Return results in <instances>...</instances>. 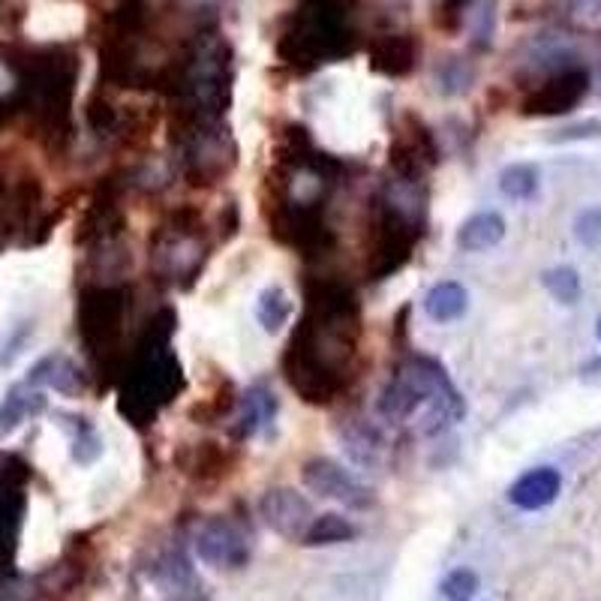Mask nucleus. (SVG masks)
I'll return each instance as SVG.
<instances>
[{
  "mask_svg": "<svg viewBox=\"0 0 601 601\" xmlns=\"http://www.w3.org/2000/svg\"><path fill=\"white\" fill-rule=\"evenodd\" d=\"M418 67V43L409 34H385L370 43V70L388 79H406Z\"/></svg>",
  "mask_w": 601,
  "mask_h": 601,
  "instance_id": "obj_14",
  "label": "nucleus"
},
{
  "mask_svg": "<svg viewBox=\"0 0 601 601\" xmlns=\"http://www.w3.org/2000/svg\"><path fill=\"white\" fill-rule=\"evenodd\" d=\"M502 238H505V217L496 211H481V214H472L460 226L457 247L466 253H484V250L496 247Z\"/></svg>",
  "mask_w": 601,
  "mask_h": 601,
  "instance_id": "obj_19",
  "label": "nucleus"
},
{
  "mask_svg": "<svg viewBox=\"0 0 601 601\" xmlns=\"http://www.w3.org/2000/svg\"><path fill=\"white\" fill-rule=\"evenodd\" d=\"M49 409V400L40 388L19 382L7 391L4 403H0V439H7L13 430H19L28 418Z\"/></svg>",
  "mask_w": 601,
  "mask_h": 601,
  "instance_id": "obj_18",
  "label": "nucleus"
},
{
  "mask_svg": "<svg viewBox=\"0 0 601 601\" xmlns=\"http://www.w3.org/2000/svg\"><path fill=\"white\" fill-rule=\"evenodd\" d=\"M388 160H391V169H394V178L400 181H412V184H421L430 169L439 163V145L430 133V127L406 112L391 136V151H388Z\"/></svg>",
  "mask_w": 601,
  "mask_h": 601,
  "instance_id": "obj_8",
  "label": "nucleus"
},
{
  "mask_svg": "<svg viewBox=\"0 0 601 601\" xmlns=\"http://www.w3.org/2000/svg\"><path fill=\"white\" fill-rule=\"evenodd\" d=\"M376 412L388 424H406L409 418L424 412L421 433L436 436L451 424L463 421L466 400L436 358L409 355L397 364L394 376L379 391Z\"/></svg>",
  "mask_w": 601,
  "mask_h": 601,
  "instance_id": "obj_3",
  "label": "nucleus"
},
{
  "mask_svg": "<svg viewBox=\"0 0 601 601\" xmlns=\"http://www.w3.org/2000/svg\"><path fill=\"white\" fill-rule=\"evenodd\" d=\"M196 553L214 568H241L250 559L247 535L229 517H211L196 532Z\"/></svg>",
  "mask_w": 601,
  "mask_h": 601,
  "instance_id": "obj_11",
  "label": "nucleus"
},
{
  "mask_svg": "<svg viewBox=\"0 0 601 601\" xmlns=\"http://www.w3.org/2000/svg\"><path fill=\"white\" fill-rule=\"evenodd\" d=\"M352 37L355 34L343 0H304L283 25L277 55L283 64L307 73L346 58L355 49Z\"/></svg>",
  "mask_w": 601,
  "mask_h": 601,
  "instance_id": "obj_4",
  "label": "nucleus"
},
{
  "mask_svg": "<svg viewBox=\"0 0 601 601\" xmlns=\"http://www.w3.org/2000/svg\"><path fill=\"white\" fill-rule=\"evenodd\" d=\"M466 307H469V295L463 283L457 280H442L424 295V313L433 322H454L466 313Z\"/></svg>",
  "mask_w": 601,
  "mask_h": 601,
  "instance_id": "obj_21",
  "label": "nucleus"
},
{
  "mask_svg": "<svg viewBox=\"0 0 601 601\" xmlns=\"http://www.w3.org/2000/svg\"><path fill=\"white\" fill-rule=\"evenodd\" d=\"M340 439H343L346 451L352 454V460L361 466H373L379 460V454L385 451L382 433L373 424H367L364 418L346 421V427H340Z\"/></svg>",
  "mask_w": 601,
  "mask_h": 601,
  "instance_id": "obj_20",
  "label": "nucleus"
},
{
  "mask_svg": "<svg viewBox=\"0 0 601 601\" xmlns=\"http://www.w3.org/2000/svg\"><path fill=\"white\" fill-rule=\"evenodd\" d=\"M358 535L355 523H349L343 514H316L313 523L307 526L301 544L307 547H325V544H343Z\"/></svg>",
  "mask_w": 601,
  "mask_h": 601,
  "instance_id": "obj_25",
  "label": "nucleus"
},
{
  "mask_svg": "<svg viewBox=\"0 0 601 601\" xmlns=\"http://www.w3.org/2000/svg\"><path fill=\"white\" fill-rule=\"evenodd\" d=\"M442 595L448 601H469L478 592V574L472 568H454L445 580H442Z\"/></svg>",
  "mask_w": 601,
  "mask_h": 601,
  "instance_id": "obj_28",
  "label": "nucleus"
},
{
  "mask_svg": "<svg viewBox=\"0 0 601 601\" xmlns=\"http://www.w3.org/2000/svg\"><path fill=\"white\" fill-rule=\"evenodd\" d=\"M256 319L265 328V334H271V337L280 334L289 325V319H292V301H289V295L280 286L262 289L259 298H256Z\"/></svg>",
  "mask_w": 601,
  "mask_h": 601,
  "instance_id": "obj_23",
  "label": "nucleus"
},
{
  "mask_svg": "<svg viewBox=\"0 0 601 601\" xmlns=\"http://www.w3.org/2000/svg\"><path fill=\"white\" fill-rule=\"evenodd\" d=\"M472 7V0H442L436 10V25L448 34L460 31V25L466 22V13Z\"/></svg>",
  "mask_w": 601,
  "mask_h": 601,
  "instance_id": "obj_30",
  "label": "nucleus"
},
{
  "mask_svg": "<svg viewBox=\"0 0 601 601\" xmlns=\"http://www.w3.org/2000/svg\"><path fill=\"white\" fill-rule=\"evenodd\" d=\"M580 379L583 382H592V385H601V358H592L580 367Z\"/></svg>",
  "mask_w": 601,
  "mask_h": 601,
  "instance_id": "obj_33",
  "label": "nucleus"
},
{
  "mask_svg": "<svg viewBox=\"0 0 601 601\" xmlns=\"http://www.w3.org/2000/svg\"><path fill=\"white\" fill-rule=\"evenodd\" d=\"M10 115H13V106H10L7 100H0V127H4V124L10 121Z\"/></svg>",
  "mask_w": 601,
  "mask_h": 601,
  "instance_id": "obj_35",
  "label": "nucleus"
},
{
  "mask_svg": "<svg viewBox=\"0 0 601 601\" xmlns=\"http://www.w3.org/2000/svg\"><path fill=\"white\" fill-rule=\"evenodd\" d=\"M208 220L199 208H175L154 232L151 268L166 283L190 289L208 262Z\"/></svg>",
  "mask_w": 601,
  "mask_h": 601,
  "instance_id": "obj_7",
  "label": "nucleus"
},
{
  "mask_svg": "<svg viewBox=\"0 0 601 601\" xmlns=\"http://www.w3.org/2000/svg\"><path fill=\"white\" fill-rule=\"evenodd\" d=\"M25 382L34 385V388H55V391H61L67 397H79L88 388V376L79 370V364L73 358H67L61 352H52V355L40 358L31 367Z\"/></svg>",
  "mask_w": 601,
  "mask_h": 601,
  "instance_id": "obj_17",
  "label": "nucleus"
},
{
  "mask_svg": "<svg viewBox=\"0 0 601 601\" xmlns=\"http://www.w3.org/2000/svg\"><path fill=\"white\" fill-rule=\"evenodd\" d=\"M586 91H589V73L583 67H565L523 100V115L532 118L565 115L586 97Z\"/></svg>",
  "mask_w": 601,
  "mask_h": 601,
  "instance_id": "obj_10",
  "label": "nucleus"
},
{
  "mask_svg": "<svg viewBox=\"0 0 601 601\" xmlns=\"http://www.w3.org/2000/svg\"><path fill=\"white\" fill-rule=\"evenodd\" d=\"M574 10H583L589 16H601V0H574Z\"/></svg>",
  "mask_w": 601,
  "mask_h": 601,
  "instance_id": "obj_34",
  "label": "nucleus"
},
{
  "mask_svg": "<svg viewBox=\"0 0 601 601\" xmlns=\"http://www.w3.org/2000/svg\"><path fill=\"white\" fill-rule=\"evenodd\" d=\"M562 490V475L553 466H535L523 472L511 487H508V502L520 511H538L547 508Z\"/></svg>",
  "mask_w": 601,
  "mask_h": 601,
  "instance_id": "obj_16",
  "label": "nucleus"
},
{
  "mask_svg": "<svg viewBox=\"0 0 601 601\" xmlns=\"http://www.w3.org/2000/svg\"><path fill=\"white\" fill-rule=\"evenodd\" d=\"M175 334V313L163 310L157 313L127 352L121 364V415L133 427H148L157 412H163L169 403L178 400V394L187 388L184 367L172 349Z\"/></svg>",
  "mask_w": 601,
  "mask_h": 601,
  "instance_id": "obj_2",
  "label": "nucleus"
},
{
  "mask_svg": "<svg viewBox=\"0 0 601 601\" xmlns=\"http://www.w3.org/2000/svg\"><path fill=\"white\" fill-rule=\"evenodd\" d=\"M64 427L73 430V460L79 466H91L103 457V439L97 433V427L88 421V418H79V415H58Z\"/></svg>",
  "mask_w": 601,
  "mask_h": 601,
  "instance_id": "obj_24",
  "label": "nucleus"
},
{
  "mask_svg": "<svg viewBox=\"0 0 601 601\" xmlns=\"http://www.w3.org/2000/svg\"><path fill=\"white\" fill-rule=\"evenodd\" d=\"M181 175L193 187H214L238 166V145L223 121L178 115L169 124Z\"/></svg>",
  "mask_w": 601,
  "mask_h": 601,
  "instance_id": "obj_5",
  "label": "nucleus"
},
{
  "mask_svg": "<svg viewBox=\"0 0 601 601\" xmlns=\"http://www.w3.org/2000/svg\"><path fill=\"white\" fill-rule=\"evenodd\" d=\"M277 406H280L277 394L265 382L250 385L238 400V421L232 427L235 439H250V436L268 433L277 418Z\"/></svg>",
  "mask_w": 601,
  "mask_h": 601,
  "instance_id": "obj_15",
  "label": "nucleus"
},
{
  "mask_svg": "<svg viewBox=\"0 0 601 601\" xmlns=\"http://www.w3.org/2000/svg\"><path fill=\"white\" fill-rule=\"evenodd\" d=\"M595 136H601V121H583V124L559 130L556 136H550V142H577V139H595Z\"/></svg>",
  "mask_w": 601,
  "mask_h": 601,
  "instance_id": "obj_32",
  "label": "nucleus"
},
{
  "mask_svg": "<svg viewBox=\"0 0 601 601\" xmlns=\"http://www.w3.org/2000/svg\"><path fill=\"white\" fill-rule=\"evenodd\" d=\"M574 238L583 247H589V250L601 247V208H586V211L577 214V220H574Z\"/></svg>",
  "mask_w": 601,
  "mask_h": 601,
  "instance_id": "obj_29",
  "label": "nucleus"
},
{
  "mask_svg": "<svg viewBox=\"0 0 601 601\" xmlns=\"http://www.w3.org/2000/svg\"><path fill=\"white\" fill-rule=\"evenodd\" d=\"M238 460H241L238 448L220 442H196L181 451V472H187L196 484L214 487L235 472Z\"/></svg>",
  "mask_w": 601,
  "mask_h": 601,
  "instance_id": "obj_13",
  "label": "nucleus"
},
{
  "mask_svg": "<svg viewBox=\"0 0 601 601\" xmlns=\"http://www.w3.org/2000/svg\"><path fill=\"white\" fill-rule=\"evenodd\" d=\"M595 334H598V340H601V319L595 322Z\"/></svg>",
  "mask_w": 601,
  "mask_h": 601,
  "instance_id": "obj_36",
  "label": "nucleus"
},
{
  "mask_svg": "<svg viewBox=\"0 0 601 601\" xmlns=\"http://www.w3.org/2000/svg\"><path fill=\"white\" fill-rule=\"evenodd\" d=\"M259 514H262V523L271 532H277V535H283L289 541H298V544H301L307 526L316 517L313 508H310V502L298 490H292V487H271V490H265L262 499H259Z\"/></svg>",
  "mask_w": 601,
  "mask_h": 601,
  "instance_id": "obj_12",
  "label": "nucleus"
},
{
  "mask_svg": "<svg viewBox=\"0 0 601 601\" xmlns=\"http://www.w3.org/2000/svg\"><path fill=\"white\" fill-rule=\"evenodd\" d=\"M127 319H130V295L118 283H91L79 298V334L85 352L94 367L121 373L127 358Z\"/></svg>",
  "mask_w": 601,
  "mask_h": 601,
  "instance_id": "obj_6",
  "label": "nucleus"
},
{
  "mask_svg": "<svg viewBox=\"0 0 601 601\" xmlns=\"http://www.w3.org/2000/svg\"><path fill=\"white\" fill-rule=\"evenodd\" d=\"M301 481L310 493H316L322 499H334L349 508H370L376 499L367 484H361L346 466H340L337 460H328V457H310L301 466Z\"/></svg>",
  "mask_w": 601,
  "mask_h": 601,
  "instance_id": "obj_9",
  "label": "nucleus"
},
{
  "mask_svg": "<svg viewBox=\"0 0 601 601\" xmlns=\"http://www.w3.org/2000/svg\"><path fill=\"white\" fill-rule=\"evenodd\" d=\"M466 82H469V70H463L460 58H451V61L442 64V70H439V85H442L445 94H460V91L466 88Z\"/></svg>",
  "mask_w": 601,
  "mask_h": 601,
  "instance_id": "obj_31",
  "label": "nucleus"
},
{
  "mask_svg": "<svg viewBox=\"0 0 601 601\" xmlns=\"http://www.w3.org/2000/svg\"><path fill=\"white\" fill-rule=\"evenodd\" d=\"M541 283L559 304H577L580 301L583 283H580V274L574 268H568V265H556V268L544 271Z\"/></svg>",
  "mask_w": 601,
  "mask_h": 601,
  "instance_id": "obj_27",
  "label": "nucleus"
},
{
  "mask_svg": "<svg viewBox=\"0 0 601 601\" xmlns=\"http://www.w3.org/2000/svg\"><path fill=\"white\" fill-rule=\"evenodd\" d=\"M499 190L502 196H508L511 202H526L535 196L538 190V169L532 163H514L508 169H502L499 175Z\"/></svg>",
  "mask_w": 601,
  "mask_h": 601,
  "instance_id": "obj_26",
  "label": "nucleus"
},
{
  "mask_svg": "<svg viewBox=\"0 0 601 601\" xmlns=\"http://www.w3.org/2000/svg\"><path fill=\"white\" fill-rule=\"evenodd\" d=\"M301 289L304 316L283 349L280 370L304 403L328 406L352 382L361 340L358 295L343 277H307Z\"/></svg>",
  "mask_w": 601,
  "mask_h": 601,
  "instance_id": "obj_1",
  "label": "nucleus"
},
{
  "mask_svg": "<svg viewBox=\"0 0 601 601\" xmlns=\"http://www.w3.org/2000/svg\"><path fill=\"white\" fill-rule=\"evenodd\" d=\"M238 409V391L229 379H220L217 388L202 397L193 409H190V418L196 424H220L223 418H229L232 412Z\"/></svg>",
  "mask_w": 601,
  "mask_h": 601,
  "instance_id": "obj_22",
  "label": "nucleus"
}]
</instances>
